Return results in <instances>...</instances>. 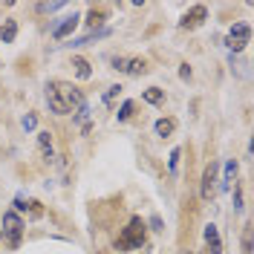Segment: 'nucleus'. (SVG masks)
Listing matches in <instances>:
<instances>
[{"mask_svg": "<svg viewBox=\"0 0 254 254\" xmlns=\"http://www.w3.org/2000/svg\"><path fill=\"white\" fill-rule=\"evenodd\" d=\"M47 101H49V110L58 113V116H66V113H72L75 107H84L81 90H75L66 81H52V84H47Z\"/></svg>", "mask_w": 254, "mask_h": 254, "instance_id": "obj_1", "label": "nucleus"}, {"mask_svg": "<svg viewBox=\"0 0 254 254\" xmlns=\"http://www.w3.org/2000/svg\"><path fill=\"white\" fill-rule=\"evenodd\" d=\"M144 246V222L139 217H133V220L127 222V228L119 234L116 240V249H122V252H130V249H142Z\"/></svg>", "mask_w": 254, "mask_h": 254, "instance_id": "obj_2", "label": "nucleus"}, {"mask_svg": "<svg viewBox=\"0 0 254 254\" xmlns=\"http://www.w3.org/2000/svg\"><path fill=\"white\" fill-rule=\"evenodd\" d=\"M3 225H6V237H9V246L17 249L20 246V237H23V222L17 217L15 211H9L6 217H3Z\"/></svg>", "mask_w": 254, "mask_h": 254, "instance_id": "obj_3", "label": "nucleus"}, {"mask_svg": "<svg viewBox=\"0 0 254 254\" xmlns=\"http://www.w3.org/2000/svg\"><path fill=\"white\" fill-rule=\"evenodd\" d=\"M113 69L127 72V75H142L147 72V61L144 58H113Z\"/></svg>", "mask_w": 254, "mask_h": 254, "instance_id": "obj_4", "label": "nucleus"}, {"mask_svg": "<svg viewBox=\"0 0 254 254\" xmlns=\"http://www.w3.org/2000/svg\"><path fill=\"white\" fill-rule=\"evenodd\" d=\"M202 199L205 202H211L214 196H217V165H208L205 168V174H202Z\"/></svg>", "mask_w": 254, "mask_h": 254, "instance_id": "obj_5", "label": "nucleus"}, {"mask_svg": "<svg viewBox=\"0 0 254 254\" xmlns=\"http://www.w3.org/2000/svg\"><path fill=\"white\" fill-rule=\"evenodd\" d=\"M228 41H231L228 47L234 49V52H240V49L246 47V41H249V26H246V23H237V26L231 29V35H228Z\"/></svg>", "mask_w": 254, "mask_h": 254, "instance_id": "obj_6", "label": "nucleus"}, {"mask_svg": "<svg viewBox=\"0 0 254 254\" xmlns=\"http://www.w3.org/2000/svg\"><path fill=\"white\" fill-rule=\"evenodd\" d=\"M205 15H208L205 6H193L188 15L182 17V26H185V29H196V26H199V23L205 20Z\"/></svg>", "mask_w": 254, "mask_h": 254, "instance_id": "obj_7", "label": "nucleus"}, {"mask_svg": "<svg viewBox=\"0 0 254 254\" xmlns=\"http://www.w3.org/2000/svg\"><path fill=\"white\" fill-rule=\"evenodd\" d=\"M205 243H208V254H222V243H220L217 225H208L205 228Z\"/></svg>", "mask_w": 254, "mask_h": 254, "instance_id": "obj_8", "label": "nucleus"}, {"mask_svg": "<svg viewBox=\"0 0 254 254\" xmlns=\"http://www.w3.org/2000/svg\"><path fill=\"white\" fill-rule=\"evenodd\" d=\"M78 20H81L78 15L66 17V20H64V23H61V26H55V29H52V38H55V41H61V38H66L69 32H72V29H75V26H78Z\"/></svg>", "mask_w": 254, "mask_h": 254, "instance_id": "obj_9", "label": "nucleus"}, {"mask_svg": "<svg viewBox=\"0 0 254 254\" xmlns=\"http://www.w3.org/2000/svg\"><path fill=\"white\" fill-rule=\"evenodd\" d=\"M72 66H75V75H78V78H90V75H93L90 64L84 61V58H72Z\"/></svg>", "mask_w": 254, "mask_h": 254, "instance_id": "obj_10", "label": "nucleus"}, {"mask_svg": "<svg viewBox=\"0 0 254 254\" xmlns=\"http://www.w3.org/2000/svg\"><path fill=\"white\" fill-rule=\"evenodd\" d=\"M15 35H17V26H15V20H6V26H0V41H15Z\"/></svg>", "mask_w": 254, "mask_h": 254, "instance_id": "obj_11", "label": "nucleus"}, {"mask_svg": "<svg viewBox=\"0 0 254 254\" xmlns=\"http://www.w3.org/2000/svg\"><path fill=\"white\" fill-rule=\"evenodd\" d=\"M174 127H176L174 119H159V122H156V133H159V136H171V133H174Z\"/></svg>", "mask_w": 254, "mask_h": 254, "instance_id": "obj_12", "label": "nucleus"}, {"mask_svg": "<svg viewBox=\"0 0 254 254\" xmlns=\"http://www.w3.org/2000/svg\"><path fill=\"white\" fill-rule=\"evenodd\" d=\"M104 17H107L104 9H90V15H87V26H98V23H104Z\"/></svg>", "mask_w": 254, "mask_h": 254, "instance_id": "obj_13", "label": "nucleus"}, {"mask_svg": "<svg viewBox=\"0 0 254 254\" xmlns=\"http://www.w3.org/2000/svg\"><path fill=\"white\" fill-rule=\"evenodd\" d=\"M144 101H150V104H162V101H165V93H162L159 87H150V90H144Z\"/></svg>", "mask_w": 254, "mask_h": 254, "instance_id": "obj_14", "label": "nucleus"}, {"mask_svg": "<svg viewBox=\"0 0 254 254\" xmlns=\"http://www.w3.org/2000/svg\"><path fill=\"white\" fill-rule=\"evenodd\" d=\"M38 142H41V150H44L47 156H52V136H49V133H38Z\"/></svg>", "mask_w": 254, "mask_h": 254, "instance_id": "obj_15", "label": "nucleus"}, {"mask_svg": "<svg viewBox=\"0 0 254 254\" xmlns=\"http://www.w3.org/2000/svg\"><path fill=\"white\" fill-rule=\"evenodd\" d=\"M130 116H133V101H125L122 110H119V122H127Z\"/></svg>", "mask_w": 254, "mask_h": 254, "instance_id": "obj_16", "label": "nucleus"}, {"mask_svg": "<svg viewBox=\"0 0 254 254\" xmlns=\"http://www.w3.org/2000/svg\"><path fill=\"white\" fill-rule=\"evenodd\" d=\"M243 254H252V228H246V237H243Z\"/></svg>", "mask_w": 254, "mask_h": 254, "instance_id": "obj_17", "label": "nucleus"}, {"mask_svg": "<svg viewBox=\"0 0 254 254\" xmlns=\"http://www.w3.org/2000/svg\"><path fill=\"white\" fill-rule=\"evenodd\" d=\"M119 90H122V87H110L107 95H104V104H113V101H116V95H119Z\"/></svg>", "mask_w": 254, "mask_h": 254, "instance_id": "obj_18", "label": "nucleus"}, {"mask_svg": "<svg viewBox=\"0 0 254 254\" xmlns=\"http://www.w3.org/2000/svg\"><path fill=\"white\" fill-rule=\"evenodd\" d=\"M237 174V165H234V162H228V165H225V182H231V176Z\"/></svg>", "mask_w": 254, "mask_h": 254, "instance_id": "obj_19", "label": "nucleus"}, {"mask_svg": "<svg viewBox=\"0 0 254 254\" xmlns=\"http://www.w3.org/2000/svg\"><path fill=\"white\" fill-rule=\"evenodd\" d=\"M23 127H26V130H32V127H35V116H26V119H23Z\"/></svg>", "mask_w": 254, "mask_h": 254, "instance_id": "obj_20", "label": "nucleus"}, {"mask_svg": "<svg viewBox=\"0 0 254 254\" xmlns=\"http://www.w3.org/2000/svg\"><path fill=\"white\" fill-rule=\"evenodd\" d=\"M176 162H179V150H174V153H171V171H176Z\"/></svg>", "mask_w": 254, "mask_h": 254, "instance_id": "obj_21", "label": "nucleus"}, {"mask_svg": "<svg viewBox=\"0 0 254 254\" xmlns=\"http://www.w3.org/2000/svg\"><path fill=\"white\" fill-rule=\"evenodd\" d=\"M0 237H3V231H0Z\"/></svg>", "mask_w": 254, "mask_h": 254, "instance_id": "obj_22", "label": "nucleus"}]
</instances>
